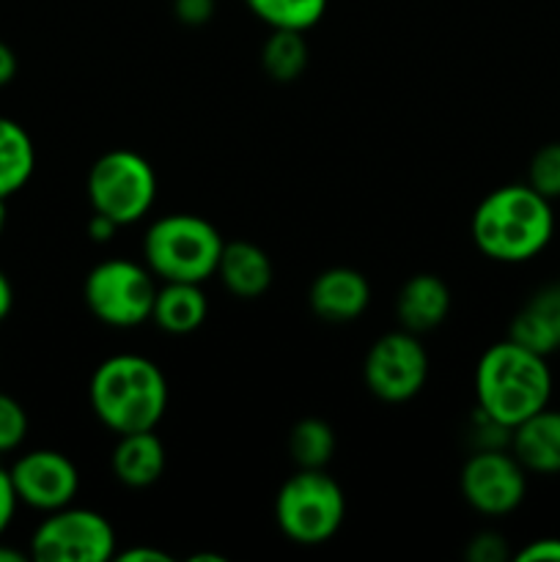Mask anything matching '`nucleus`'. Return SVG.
<instances>
[{
  "mask_svg": "<svg viewBox=\"0 0 560 562\" xmlns=\"http://www.w3.org/2000/svg\"><path fill=\"white\" fill-rule=\"evenodd\" d=\"M552 201L530 184H505L489 192L472 214V241L486 258L522 263L552 241Z\"/></svg>",
  "mask_w": 560,
  "mask_h": 562,
  "instance_id": "f257e3e1",
  "label": "nucleus"
},
{
  "mask_svg": "<svg viewBox=\"0 0 560 562\" xmlns=\"http://www.w3.org/2000/svg\"><path fill=\"white\" fill-rule=\"evenodd\" d=\"M478 409L505 428L519 426L530 415L549 406L552 371L547 357L525 349L516 340L489 346L475 368Z\"/></svg>",
  "mask_w": 560,
  "mask_h": 562,
  "instance_id": "f03ea898",
  "label": "nucleus"
},
{
  "mask_svg": "<svg viewBox=\"0 0 560 562\" xmlns=\"http://www.w3.org/2000/svg\"><path fill=\"white\" fill-rule=\"evenodd\" d=\"M93 415L110 431H154L168 409V382L157 362L141 355L108 357L88 387Z\"/></svg>",
  "mask_w": 560,
  "mask_h": 562,
  "instance_id": "7ed1b4c3",
  "label": "nucleus"
},
{
  "mask_svg": "<svg viewBox=\"0 0 560 562\" xmlns=\"http://www.w3.org/2000/svg\"><path fill=\"white\" fill-rule=\"evenodd\" d=\"M223 245V236L209 220L181 212L152 223L143 239V256L157 278L203 283L217 272Z\"/></svg>",
  "mask_w": 560,
  "mask_h": 562,
  "instance_id": "20e7f679",
  "label": "nucleus"
},
{
  "mask_svg": "<svg viewBox=\"0 0 560 562\" xmlns=\"http://www.w3.org/2000/svg\"><path fill=\"white\" fill-rule=\"evenodd\" d=\"M346 497L338 481L324 470H296L275 497V521L300 547L327 543L340 530Z\"/></svg>",
  "mask_w": 560,
  "mask_h": 562,
  "instance_id": "39448f33",
  "label": "nucleus"
},
{
  "mask_svg": "<svg viewBox=\"0 0 560 562\" xmlns=\"http://www.w3.org/2000/svg\"><path fill=\"white\" fill-rule=\"evenodd\" d=\"M157 198V176L152 162L130 148L102 154L88 170V201L97 214L115 225L137 223Z\"/></svg>",
  "mask_w": 560,
  "mask_h": 562,
  "instance_id": "423d86ee",
  "label": "nucleus"
},
{
  "mask_svg": "<svg viewBox=\"0 0 560 562\" xmlns=\"http://www.w3.org/2000/svg\"><path fill=\"white\" fill-rule=\"evenodd\" d=\"M82 296L93 316L115 329H130L152 318L157 285L152 269L124 258H110L88 272Z\"/></svg>",
  "mask_w": 560,
  "mask_h": 562,
  "instance_id": "0eeeda50",
  "label": "nucleus"
},
{
  "mask_svg": "<svg viewBox=\"0 0 560 562\" xmlns=\"http://www.w3.org/2000/svg\"><path fill=\"white\" fill-rule=\"evenodd\" d=\"M27 554L38 562H104L115 558V532L97 510L66 505L36 527Z\"/></svg>",
  "mask_w": 560,
  "mask_h": 562,
  "instance_id": "6e6552de",
  "label": "nucleus"
},
{
  "mask_svg": "<svg viewBox=\"0 0 560 562\" xmlns=\"http://www.w3.org/2000/svg\"><path fill=\"white\" fill-rule=\"evenodd\" d=\"M362 379L379 401L404 404L415 398L428 379V355L417 335L410 329L382 335L368 349Z\"/></svg>",
  "mask_w": 560,
  "mask_h": 562,
  "instance_id": "1a4fd4ad",
  "label": "nucleus"
},
{
  "mask_svg": "<svg viewBox=\"0 0 560 562\" xmlns=\"http://www.w3.org/2000/svg\"><path fill=\"white\" fill-rule=\"evenodd\" d=\"M525 467L514 453L500 448L478 450L461 470V494L467 505L483 516H505L525 499Z\"/></svg>",
  "mask_w": 560,
  "mask_h": 562,
  "instance_id": "9d476101",
  "label": "nucleus"
},
{
  "mask_svg": "<svg viewBox=\"0 0 560 562\" xmlns=\"http://www.w3.org/2000/svg\"><path fill=\"white\" fill-rule=\"evenodd\" d=\"M9 475L16 499L44 514L71 505L80 488V472L75 461L58 450H31L20 456Z\"/></svg>",
  "mask_w": 560,
  "mask_h": 562,
  "instance_id": "9b49d317",
  "label": "nucleus"
},
{
  "mask_svg": "<svg viewBox=\"0 0 560 562\" xmlns=\"http://www.w3.org/2000/svg\"><path fill=\"white\" fill-rule=\"evenodd\" d=\"M311 311L322 322L329 324H349L366 313L371 302V285L366 274L349 267L324 269L311 285Z\"/></svg>",
  "mask_w": 560,
  "mask_h": 562,
  "instance_id": "f8f14e48",
  "label": "nucleus"
},
{
  "mask_svg": "<svg viewBox=\"0 0 560 562\" xmlns=\"http://www.w3.org/2000/svg\"><path fill=\"white\" fill-rule=\"evenodd\" d=\"M511 453L527 472L558 475L560 472V409L541 412L511 428Z\"/></svg>",
  "mask_w": 560,
  "mask_h": 562,
  "instance_id": "ddd939ff",
  "label": "nucleus"
},
{
  "mask_svg": "<svg viewBox=\"0 0 560 562\" xmlns=\"http://www.w3.org/2000/svg\"><path fill=\"white\" fill-rule=\"evenodd\" d=\"M508 338L544 357L560 351V283L544 285L519 307Z\"/></svg>",
  "mask_w": 560,
  "mask_h": 562,
  "instance_id": "4468645a",
  "label": "nucleus"
},
{
  "mask_svg": "<svg viewBox=\"0 0 560 562\" xmlns=\"http://www.w3.org/2000/svg\"><path fill=\"white\" fill-rule=\"evenodd\" d=\"M395 313H399L401 327L410 333L423 335L437 329L450 313V289L437 274H415L406 280L395 300Z\"/></svg>",
  "mask_w": 560,
  "mask_h": 562,
  "instance_id": "2eb2a0df",
  "label": "nucleus"
},
{
  "mask_svg": "<svg viewBox=\"0 0 560 562\" xmlns=\"http://www.w3.org/2000/svg\"><path fill=\"white\" fill-rule=\"evenodd\" d=\"M225 289L239 300H256V296L267 294L272 285V261L267 252L253 241H225L223 252H220L217 272Z\"/></svg>",
  "mask_w": 560,
  "mask_h": 562,
  "instance_id": "dca6fc26",
  "label": "nucleus"
},
{
  "mask_svg": "<svg viewBox=\"0 0 560 562\" xmlns=\"http://www.w3.org/2000/svg\"><path fill=\"white\" fill-rule=\"evenodd\" d=\"M165 472V445L154 431L121 434L113 450V475L130 488H146Z\"/></svg>",
  "mask_w": 560,
  "mask_h": 562,
  "instance_id": "f3484780",
  "label": "nucleus"
},
{
  "mask_svg": "<svg viewBox=\"0 0 560 562\" xmlns=\"http://www.w3.org/2000/svg\"><path fill=\"white\" fill-rule=\"evenodd\" d=\"M206 296L201 283H181V280H165L163 289L154 296L152 318L163 333L190 335L206 322Z\"/></svg>",
  "mask_w": 560,
  "mask_h": 562,
  "instance_id": "a211bd4d",
  "label": "nucleus"
},
{
  "mask_svg": "<svg viewBox=\"0 0 560 562\" xmlns=\"http://www.w3.org/2000/svg\"><path fill=\"white\" fill-rule=\"evenodd\" d=\"M36 148L25 126L0 115V198H11L31 181Z\"/></svg>",
  "mask_w": 560,
  "mask_h": 562,
  "instance_id": "6ab92c4d",
  "label": "nucleus"
},
{
  "mask_svg": "<svg viewBox=\"0 0 560 562\" xmlns=\"http://www.w3.org/2000/svg\"><path fill=\"white\" fill-rule=\"evenodd\" d=\"M261 66L275 82H294L307 66V42L302 31L272 27L261 47Z\"/></svg>",
  "mask_w": 560,
  "mask_h": 562,
  "instance_id": "aec40b11",
  "label": "nucleus"
},
{
  "mask_svg": "<svg viewBox=\"0 0 560 562\" xmlns=\"http://www.w3.org/2000/svg\"><path fill=\"white\" fill-rule=\"evenodd\" d=\"M289 453L300 470H324L335 453V434L329 423L305 417L289 434Z\"/></svg>",
  "mask_w": 560,
  "mask_h": 562,
  "instance_id": "412c9836",
  "label": "nucleus"
},
{
  "mask_svg": "<svg viewBox=\"0 0 560 562\" xmlns=\"http://www.w3.org/2000/svg\"><path fill=\"white\" fill-rule=\"evenodd\" d=\"M245 3L269 27L302 33L318 25L327 11V0H245Z\"/></svg>",
  "mask_w": 560,
  "mask_h": 562,
  "instance_id": "4be33fe9",
  "label": "nucleus"
},
{
  "mask_svg": "<svg viewBox=\"0 0 560 562\" xmlns=\"http://www.w3.org/2000/svg\"><path fill=\"white\" fill-rule=\"evenodd\" d=\"M527 184L547 201L560 198V143H547L538 148L527 168Z\"/></svg>",
  "mask_w": 560,
  "mask_h": 562,
  "instance_id": "5701e85b",
  "label": "nucleus"
},
{
  "mask_svg": "<svg viewBox=\"0 0 560 562\" xmlns=\"http://www.w3.org/2000/svg\"><path fill=\"white\" fill-rule=\"evenodd\" d=\"M27 437V415L11 395L0 393V453H11Z\"/></svg>",
  "mask_w": 560,
  "mask_h": 562,
  "instance_id": "b1692460",
  "label": "nucleus"
},
{
  "mask_svg": "<svg viewBox=\"0 0 560 562\" xmlns=\"http://www.w3.org/2000/svg\"><path fill=\"white\" fill-rule=\"evenodd\" d=\"M467 558L472 562H500L508 558V552H505V543L497 532H481L470 541Z\"/></svg>",
  "mask_w": 560,
  "mask_h": 562,
  "instance_id": "393cba45",
  "label": "nucleus"
},
{
  "mask_svg": "<svg viewBox=\"0 0 560 562\" xmlns=\"http://www.w3.org/2000/svg\"><path fill=\"white\" fill-rule=\"evenodd\" d=\"M173 11L176 20L184 22V25H206L214 14V0H173Z\"/></svg>",
  "mask_w": 560,
  "mask_h": 562,
  "instance_id": "a878e982",
  "label": "nucleus"
},
{
  "mask_svg": "<svg viewBox=\"0 0 560 562\" xmlns=\"http://www.w3.org/2000/svg\"><path fill=\"white\" fill-rule=\"evenodd\" d=\"M516 562H560V538H538L516 552Z\"/></svg>",
  "mask_w": 560,
  "mask_h": 562,
  "instance_id": "bb28decb",
  "label": "nucleus"
},
{
  "mask_svg": "<svg viewBox=\"0 0 560 562\" xmlns=\"http://www.w3.org/2000/svg\"><path fill=\"white\" fill-rule=\"evenodd\" d=\"M16 503H20V499H16L14 486H11L9 470H3V467H0V536L9 530L11 519H14Z\"/></svg>",
  "mask_w": 560,
  "mask_h": 562,
  "instance_id": "cd10ccee",
  "label": "nucleus"
},
{
  "mask_svg": "<svg viewBox=\"0 0 560 562\" xmlns=\"http://www.w3.org/2000/svg\"><path fill=\"white\" fill-rule=\"evenodd\" d=\"M113 560H119V562H170V554L163 552V549H154V547H135V549H126V552L115 554Z\"/></svg>",
  "mask_w": 560,
  "mask_h": 562,
  "instance_id": "c85d7f7f",
  "label": "nucleus"
},
{
  "mask_svg": "<svg viewBox=\"0 0 560 562\" xmlns=\"http://www.w3.org/2000/svg\"><path fill=\"white\" fill-rule=\"evenodd\" d=\"M16 77V53L5 42H0V88L9 86Z\"/></svg>",
  "mask_w": 560,
  "mask_h": 562,
  "instance_id": "c756f323",
  "label": "nucleus"
},
{
  "mask_svg": "<svg viewBox=\"0 0 560 562\" xmlns=\"http://www.w3.org/2000/svg\"><path fill=\"white\" fill-rule=\"evenodd\" d=\"M115 228H119V225H115L113 220L104 217V214L93 212V217H91V236H93V239H97V241H108L110 236L115 234Z\"/></svg>",
  "mask_w": 560,
  "mask_h": 562,
  "instance_id": "7c9ffc66",
  "label": "nucleus"
},
{
  "mask_svg": "<svg viewBox=\"0 0 560 562\" xmlns=\"http://www.w3.org/2000/svg\"><path fill=\"white\" fill-rule=\"evenodd\" d=\"M14 307V289H11V280L5 278V272L0 269V322L11 313Z\"/></svg>",
  "mask_w": 560,
  "mask_h": 562,
  "instance_id": "2f4dec72",
  "label": "nucleus"
},
{
  "mask_svg": "<svg viewBox=\"0 0 560 562\" xmlns=\"http://www.w3.org/2000/svg\"><path fill=\"white\" fill-rule=\"evenodd\" d=\"M27 558H31V554H22L16 552V549L3 547V543H0V562H25Z\"/></svg>",
  "mask_w": 560,
  "mask_h": 562,
  "instance_id": "473e14b6",
  "label": "nucleus"
},
{
  "mask_svg": "<svg viewBox=\"0 0 560 562\" xmlns=\"http://www.w3.org/2000/svg\"><path fill=\"white\" fill-rule=\"evenodd\" d=\"M5 228V198H0V234Z\"/></svg>",
  "mask_w": 560,
  "mask_h": 562,
  "instance_id": "72a5a7b5",
  "label": "nucleus"
}]
</instances>
